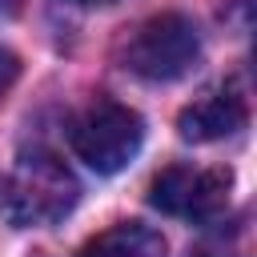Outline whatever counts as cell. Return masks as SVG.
Segmentation results:
<instances>
[{
	"label": "cell",
	"instance_id": "1",
	"mask_svg": "<svg viewBox=\"0 0 257 257\" xmlns=\"http://www.w3.org/2000/svg\"><path fill=\"white\" fill-rule=\"evenodd\" d=\"M76 177L52 153H24L0 185V217L16 229L56 225L76 205Z\"/></svg>",
	"mask_w": 257,
	"mask_h": 257
},
{
	"label": "cell",
	"instance_id": "2",
	"mask_svg": "<svg viewBox=\"0 0 257 257\" xmlns=\"http://www.w3.org/2000/svg\"><path fill=\"white\" fill-rule=\"evenodd\" d=\"M201 56V36H197V24L181 12H161V16H149L145 24L133 28V36L124 40L120 48V60L133 76L141 80H153V84H165V80H177L185 76Z\"/></svg>",
	"mask_w": 257,
	"mask_h": 257
},
{
	"label": "cell",
	"instance_id": "3",
	"mask_svg": "<svg viewBox=\"0 0 257 257\" xmlns=\"http://www.w3.org/2000/svg\"><path fill=\"white\" fill-rule=\"evenodd\" d=\"M141 145H145V120H141L137 108H128L120 100H96L72 124L76 157L100 177L128 169L137 161Z\"/></svg>",
	"mask_w": 257,
	"mask_h": 257
},
{
	"label": "cell",
	"instance_id": "4",
	"mask_svg": "<svg viewBox=\"0 0 257 257\" xmlns=\"http://www.w3.org/2000/svg\"><path fill=\"white\" fill-rule=\"evenodd\" d=\"M233 189V173L229 169H189V165H169L153 177L149 185V205L169 213V217H185V221H209L225 209Z\"/></svg>",
	"mask_w": 257,
	"mask_h": 257
},
{
	"label": "cell",
	"instance_id": "5",
	"mask_svg": "<svg viewBox=\"0 0 257 257\" xmlns=\"http://www.w3.org/2000/svg\"><path fill=\"white\" fill-rule=\"evenodd\" d=\"M249 120L245 100L233 92H209L201 100H193L189 108H181L177 116V133L193 145H209V141H225L233 133H241Z\"/></svg>",
	"mask_w": 257,
	"mask_h": 257
},
{
	"label": "cell",
	"instance_id": "6",
	"mask_svg": "<svg viewBox=\"0 0 257 257\" xmlns=\"http://www.w3.org/2000/svg\"><path fill=\"white\" fill-rule=\"evenodd\" d=\"M80 257H169L165 237L141 221H116L84 241Z\"/></svg>",
	"mask_w": 257,
	"mask_h": 257
},
{
	"label": "cell",
	"instance_id": "7",
	"mask_svg": "<svg viewBox=\"0 0 257 257\" xmlns=\"http://www.w3.org/2000/svg\"><path fill=\"white\" fill-rule=\"evenodd\" d=\"M16 76H20V56L12 48H0V96L16 84Z\"/></svg>",
	"mask_w": 257,
	"mask_h": 257
},
{
	"label": "cell",
	"instance_id": "8",
	"mask_svg": "<svg viewBox=\"0 0 257 257\" xmlns=\"http://www.w3.org/2000/svg\"><path fill=\"white\" fill-rule=\"evenodd\" d=\"M72 4H80V8H100V4H116V0H72Z\"/></svg>",
	"mask_w": 257,
	"mask_h": 257
},
{
	"label": "cell",
	"instance_id": "9",
	"mask_svg": "<svg viewBox=\"0 0 257 257\" xmlns=\"http://www.w3.org/2000/svg\"><path fill=\"white\" fill-rule=\"evenodd\" d=\"M20 8V0H0V12H16Z\"/></svg>",
	"mask_w": 257,
	"mask_h": 257
}]
</instances>
